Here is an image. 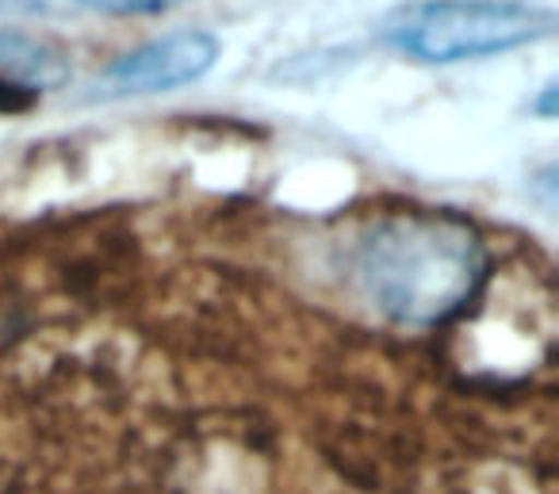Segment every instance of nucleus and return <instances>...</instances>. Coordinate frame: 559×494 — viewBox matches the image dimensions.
<instances>
[{"mask_svg": "<svg viewBox=\"0 0 559 494\" xmlns=\"http://www.w3.org/2000/svg\"><path fill=\"white\" fill-rule=\"evenodd\" d=\"M58 4H66V0H0V9L12 12H55Z\"/></svg>", "mask_w": 559, "mask_h": 494, "instance_id": "nucleus-6", "label": "nucleus"}, {"mask_svg": "<svg viewBox=\"0 0 559 494\" xmlns=\"http://www.w3.org/2000/svg\"><path fill=\"white\" fill-rule=\"evenodd\" d=\"M536 111H540V116H556V85H548V89H544V93H540V104H536Z\"/></svg>", "mask_w": 559, "mask_h": 494, "instance_id": "nucleus-7", "label": "nucleus"}, {"mask_svg": "<svg viewBox=\"0 0 559 494\" xmlns=\"http://www.w3.org/2000/svg\"><path fill=\"white\" fill-rule=\"evenodd\" d=\"M70 55L27 32H0V111L35 108L43 93L70 81Z\"/></svg>", "mask_w": 559, "mask_h": 494, "instance_id": "nucleus-4", "label": "nucleus"}, {"mask_svg": "<svg viewBox=\"0 0 559 494\" xmlns=\"http://www.w3.org/2000/svg\"><path fill=\"white\" fill-rule=\"evenodd\" d=\"M218 62V39L207 32H173L142 43L139 50L119 55L100 78L88 85V96L127 101V96H157L200 81Z\"/></svg>", "mask_w": 559, "mask_h": 494, "instance_id": "nucleus-3", "label": "nucleus"}, {"mask_svg": "<svg viewBox=\"0 0 559 494\" xmlns=\"http://www.w3.org/2000/svg\"><path fill=\"white\" fill-rule=\"evenodd\" d=\"M78 9H93L104 16H157V12H169L185 0H70Z\"/></svg>", "mask_w": 559, "mask_h": 494, "instance_id": "nucleus-5", "label": "nucleus"}, {"mask_svg": "<svg viewBox=\"0 0 559 494\" xmlns=\"http://www.w3.org/2000/svg\"><path fill=\"white\" fill-rule=\"evenodd\" d=\"M556 292L533 257L472 318L383 315L127 215L0 234V494H559Z\"/></svg>", "mask_w": 559, "mask_h": 494, "instance_id": "nucleus-1", "label": "nucleus"}, {"mask_svg": "<svg viewBox=\"0 0 559 494\" xmlns=\"http://www.w3.org/2000/svg\"><path fill=\"white\" fill-rule=\"evenodd\" d=\"M556 32V12L521 0H433L403 12L388 43L426 66L472 62L540 43Z\"/></svg>", "mask_w": 559, "mask_h": 494, "instance_id": "nucleus-2", "label": "nucleus"}]
</instances>
